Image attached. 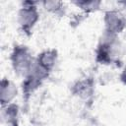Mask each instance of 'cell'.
Returning <instances> with one entry per match:
<instances>
[{
    "label": "cell",
    "mask_w": 126,
    "mask_h": 126,
    "mask_svg": "<svg viewBox=\"0 0 126 126\" xmlns=\"http://www.w3.org/2000/svg\"><path fill=\"white\" fill-rule=\"evenodd\" d=\"M119 56L120 46L117 35L104 32L95 49V60L100 64L110 65L118 62Z\"/></svg>",
    "instance_id": "1"
},
{
    "label": "cell",
    "mask_w": 126,
    "mask_h": 126,
    "mask_svg": "<svg viewBox=\"0 0 126 126\" xmlns=\"http://www.w3.org/2000/svg\"><path fill=\"white\" fill-rule=\"evenodd\" d=\"M10 60L14 72L18 76L25 78L31 71L35 59L32 57V52L28 46L23 44H16L12 49Z\"/></svg>",
    "instance_id": "2"
},
{
    "label": "cell",
    "mask_w": 126,
    "mask_h": 126,
    "mask_svg": "<svg viewBox=\"0 0 126 126\" xmlns=\"http://www.w3.org/2000/svg\"><path fill=\"white\" fill-rule=\"evenodd\" d=\"M37 4V2L33 1H25L18 12L17 21L20 30L28 36L32 34L34 26L39 20Z\"/></svg>",
    "instance_id": "3"
},
{
    "label": "cell",
    "mask_w": 126,
    "mask_h": 126,
    "mask_svg": "<svg viewBox=\"0 0 126 126\" xmlns=\"http://www.w3.org/2000/svg\"><path fill=\"white\" fill-rule=\"evenodd\" d=\"M103 23L104 32L109 34L117 35L126 29V17L121 11L116 9L105 11Z\"/></svg>",
    "instance_id": "4"
},
{
    "label": "cell",
    "mask_w": 126,
    "mask_h": 126,
    "mask_svg": "<svg viewBox=\"0 0 126 126\" xmlns=\"http://www.w3.org/2000/svg\"><path fill=\"white\" fill-rule=\"evenodd\" d=\"M71 92L74 95L82 98L89 99L94 93V83L92 78H84L77 81L71 88Z\"/></svg>",
    "instance_id": "5"
},
{
    "label": "cell",
    "mask_w": 126,
    "mask_h": 126,
    "mask_svg": "<svg viewBox=\"0 0 126 126\" xmlns=\"http://www.w3.org/2000/svg\"><path fill=\"white\" fill-rule=\"evenodd\" d=\"M18 90L16 85L9 79H2L0 83V102L1 106L13 103L14 98L17 96Z\"/></svg>",
    "instance_id": "6"
},
{
    "label": "cell",
    "mask_w": 126,
    "mask_h": 126,
    "mask_svg": "<svg viewBox=\"0 0 126 126\" xmlns=\"http://www.w3.org/2000/svg\"><path fill=\"white\" fill-rule=\"evenodd\" d=\"M57 58H58L57 50L46 49L37 55V57L35 58V61L43 69H45L48 72H51L57 62Z\"/></svg>",
    "instance_id": "7"
},
{
    "label": "cell",
    "mask_w": 126,
    "mask_h": 126,
    "mask_svg": "<svg viewBox=\"0 0 126 126\" xmlns=\"http://www.w3.org/2000/svg\"><path fill=\"white\" fill-rule=\"evenodd\" d=\"M2 118L7 126H19V106L15 103L2 106Z\"/></svg>",
    "instance_id": "8"
},
{
    "label": "cell",
    "mask_w": 126,
    "mask_h": 126,
    "mask_svg": "<svg viewBox=\"0 0 126 126\" xmlns=\"http://www.w3.org/2000/svg\"><path fill=\"white\" fill-rule=\"evenodd\" d=\"M73 4H75L78 8H80L85 15H88L98 10L101 5V2L95 0H90V1L82 0V1H74Z\"/></svg>",
    "instance_id": "9"
},
{
    "label": "cell",
    "mask_w": 126,
    "mask_h": 126,
    "mask_svg": "<svg viewBox=\"0 0 126 126\" xmlns=\"http://www.w3.org/2000/svg\"><path fill=\"white\" fill-rule=\"evenodd\" d=\"M41 4L47 12L52 13L54 15L61 16L65 13V6L64 3L61 1H43L41 2Z\"/></svg>",
    "instance_id": "10"
},
{
    "label": "cell",
    "mask_w": 126,
    "mask_h": 126,
    "mask_svg": "<svg viewBox=\"0 0 126 126\" xmlns=\"http://www.w3.org/2000/svg\"><path fill=\"white\" fill-rule=\"evenodd\" d=\"M119 79H120V81L126 86V66H125L124 69L122 70V72H121V74H120V76H119Z\"/></svg>",
    "instance_id": "11"
},
{
    "label": "cell",
    "mask_w": 126,
    "mask_h": 126,
    "mask_svg": "<svg viewBox=\"0 0 126 126\" xmlns=\"http://www.w3.org/2000/svg\"><path fill=\"white\" fill-rule=\"evenodd\" d=\"M121 5H123L124 7H126V1H122V2H119Z\"/></svg>",
    "instance_id": "12"
}]
</instances>
